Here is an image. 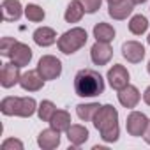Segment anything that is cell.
Masks as SVG:
<instances>
[{
    "label": "cell",
    "instance_id": "cell-1",
    "mask_svg": "<svg viewBox=\"0 0 150 150\" xmlns=\"http://www.w3.org/2000/svg\"><path fill=\"white\" fill-rule=\"evenodd\" d=\"M94 127L101 132V138L106 143L118 141L120 127H118V111L111 104H104L99 108V111L94 117Z\"/></svg>",
    "mask_w": 150,
    "mask_h": 150
},
{
    "label": "cell",
    "instance_id": "cell-2",
    "mask_svg": "<svg viewBox=\"0 0 150 150\" xmlns=\"http://www.w3.org/2000/svg\"><path fill=\"white\" fill-rule=\"evenodd\" d=\"M74 92L80 97H97L104 92V78L94 69H81L74 76Z\"/></svg>",
    "mask_w": 150,
    "mask_h": 150
},
{
    "label": "cell",
    "instance_id": "cell-3",
    "mask_svg": "<svg viewBox=\"0 0 150 150\" xmlns=\"http://www.w3.org/2000/svg\"><path fill=\"white\" fill-rule=\"evenodd\" d=\"M0 111L6 117H21L28 118L37 111V103L34 97H4L0 103Z\"/></svg>",
    "mask_w": 150,
    "mask_h": 150
},
{
    "label": "cell",
    "instance_id": "cell-4",
    "mask_svg": "<svg viewBox=\"0 0 150 150\" xmlns=\"http://www.w3.org/2000/svg\"><path fill=\"white\" fill-rule=\"evenodd\" d=\"M87 39H88V34L85 28L81 27H74L67 32H64L58 41H57V46L58 50L64 53V55H72L76 53L78 50H81L85 44H87Z\"/></svg>",
    "mask_w": 150,
    "mask_h": 150
},
{
    "label": "cell",
    "instance_id": "cell-5",
    "mask_svg": "<svg viewBox=\"0 0 150 150\" xmlns=\"http://www.w3.org/2000/svg\"><path fill=\"white\" fill-rule=\"evenodd\" d=\"M37 71L46 81L57 80L62 74V62L53 55H42L37 62Z\"/></svg>",
    "mask_w": 150,
    "mask_h": 150
},
{
    "label": "cell",
    "instance_id": "cell-6",
    "mask_svg": "<svg viewBox=\"0 0 150 150\" xmlns=\"http://www.w3.org/2000/svg\"><path fill=\"white\" fill-rule=\"evenodd\" d=\"M148 122L150 118L141 113V111H131L127 115V120H125V129L129 132V136H134V138H141L148 127Z\"/></svg>",
    "mask_w": 150,
    "mask_h": 150
},
{
    "label": "cell",
    "instance_id": "cell-7",
    "mask_svg": "<svg viewBox=\"0 0 150 150\" xmlns=\"http://www.w3.org/2000/svg\"><path fill=\"white\" fill-rule=\"evenodd\" d=\"M129 78H131L129 76V71L122 64H115L113 67H110V71L106 74V80H108L110 87L113 90H117V92L129 85Z\"/></svg>",
    "mask_w": 150,
    "mask_h": 150
},
{
    "label": "cell",
    "instance_id": "cell-8",
    "mask_svg": "<svg viewBox=\"0 0 150 150\" xmlns=\"http://www.w3.org/2000/svg\"><path fill=\"white\" fill-rule=\"evenodd\" d=\"M21 67H18L14 62H6L2 64V71H0V85L4 88H11L21 80Z\"/></svg>",
    "mask_w": 150,
    "mask_h": 150
},
{
    "label": "cell",
    "instance_id": "cell-9",
    "mask_svg": "<svg viewBox=\"0 0 150 150\" xmlns=\"http://www.w3.org/2000/svg\"><path fill=\"white\" fill-rule=\"evenodd\" d=\"M113 57V48L110 46V42H101L96 41V44L90 48V58L96 65H106Z\"/></svg>",
    "mask_w": 150,
    "mask_h": 150
},
{
    "label": "cell",
    "instance_id": "cell-10",
    "mask_svg": "<svg viewBox=\"0 0 150 150\" xmlns=\"http://www.w3.org/2000/svg\"><path fill=\"white\" fill-rule=\"evenodd\" d=\"M122 57L131 64H139L145 58V46L138 41H125L122 44Z\"/></svg>",
    "mask_w": 150,
    "mask_h": 150
},
{
    "label": "cell",
    "instance_id": "cell-11",
    "mask_svg": "<svg viewBox=\"0 0 150 150\" xmlns=\"http://www.w3.org/2000/svg\"><path fill=\"white\" fill-rule=\"evenodd\" d=\"M32 48L28 46V44H25V42H16L14 44V48H13V51L9 53V60L11 62H14L18 67H27L28 64H30V60H32Z\"/></svg>",
    "mask_w": 150,
    "mask_h": 150
},
{
    "label": "cell",
    "instance_id": "cell-12",
    "mask_svg": "<svg viewBox=\"0 0 150 150\" xmlns=\"http://www.w3.org/2000/svg\"><path fill=\"white\" fill-rule=\"evenodd\" d=\"M44 78L39 74V71H27L21 74V80H20V87L25 92H39L44 87Z\"/></svg>",
    "mask_w": 150,
    "mask_h": 150
},
{
    "label": "cell",
    "instance_id": "cell-13",
    "mask_svg": "<svg viewBox=\"0 0 150 150\" xmlns=\"http://www.w3.org/2000/svg\"><path fill=\"white\" fill-rule=\"evenodd\" d=\"M117 97H118V103H120L124 108L132 110V108L138 106V103H139V99H141V94H139V90H138L134 85L129 83L127 87H124L122 90H118Z\"/></svg>",
    "mask_w": 150,
    "mask_h": 150
},
{
    "label": "cell",
    "instance_id": "cell-14",
    "mask_svg": "<svg viewBox=\"0 0 150 150\" xmlns=\"http://www.w3.org/2000/svg\"><path fill=\"white\" fill-rule=\"evenodd\" d=\"M134 6H136L134 0H120V2H117V4H110L108 6V14L113 20L122 21V20H127V16L132 14Z\"/></svg>",
    "mask_w": 150,
    "mask_h": 150
},
{
    "label": "cell",
    "instance_id": "cell-15",
    "mask_svg": "<svg viewBox=\"0 0 150 150\" xmlns=\"http://www.w3.org/2000/svg\"><path fill=\"white\" fill-rule=\"evenodd\" d=\"M25 14V7L20 0H4L2 2V20L4 21H18Z\"/></svg>",
    "mask_w": 150,
    "mask_h": 150
},
{
    "label": "cell",
    "instance_id": "cell-16",
    "mask_svg": "<svg viewBox=\"0 0 150 150\" xmlns=\"http://www.w3.org/2000/svg\"><path fill=\"white\" fill-rule=\"evenodd\" d=\"M37 145L42 148V150H53L60 145V131L50 127V129H44L39 132L37 136Z\"/></svg>",
    "mask_w": 150,
    "mask_h": 150
},
{
    "label": "cell",
    "instance_id": "cell-17",
    "mask_svg": "<svg viewBox=\"0 0 150 150\" xmlns=\"http://www.w3.org/2000/svg\"><path fill=\"white\" fill-rule=\"evenodd\" d=\"M88 129L81 124H72L69 129H67V139L72 146H81L88 141Z\"/></svg>",
    "mask_w": 150,
    "mask_h": 150
},
{
    "label": "cell",
    "instance_id": "cell-18",
    "mask_svg": "<svg viewBox=\"0 0 150 150\" xmlns=\"http://www.w3.org/2000/svg\"><path fill=\"white\" fill-rule=\"evenodd\" d=\"M34 42L41 48H48L51 44H55L58 39H57V32L51 28V27H39L35 32H34Z\"/></svg>",
    "mask_w": 150,
    "mask_h": 150
},
{
    "label": "cell",
    "instance_id": "cell-19",
    "mask_svg": "<svg viewBox=\"0 0 150 150\" xmlns=\"http://www.w3.org/2000/svg\"><path fill=\"white\" fill-rule=\"evenodd\" d=\"M71 122H72V120H71V113H69V111H65V110H57L55 115L51 117V120H50L48 124H50V127H53V129H57V131H60V132H67V129L72 125Z\"/></svg>",
    "mask_w": 150,
    "mask_h": 150
},
{
    "label": "cell",
    "instance_id": "cell-20",
    "mask_svg": "<svg viewBox=\"0 0 150 150\" xmlns=\"http://www.w3.org/2000/svg\"><path fill=\"white\" fill-rule=\"evenodd\" d=\"M83 14H85L83 4L80 2V0H71L69 6H67V9H65L64 18H65L67 23H78V21L83 18Z\"/></svg>",
    "mask_w": 150,
    "mask_h": 150
},
{
    "label": "cell",
    "instance_id": "cell-21",
    "mask_svg": "<svg viewBox=\"0 0 150 150\" xmlns=\"http://www.w3.org/2000/svg\"><path fill=\"white\" fill-rule=\"evenodd\" d=\"M94 37L96 41H101V42H113L115 39V28L110 25V23H97L94 27Z\"/></svg>",
    "mask_w": 150,
    "mask_h": 150
},
{
    "label": "cell",
    "instance_id": "cell-22",
    "mask_svg": "<svg viewBox=\"0 0 150 150\" xmlns=\"http://www.w3.org/2000/svg\"><path fill=\"white\" fill-rule=\"evenodd\" d=\"M99 108H101V104H99V103L78 104V106H76V113H78L80 120H83V122H92V120H94V117H96V113L99 111Z\"/></svg>",
    "mask_w": 150,
    "mask_h": 150
},
{
    "label": "cell",
    "instance_id": "cell-23",
    "mask_svg": "<svg viewBox=\"0 0 150 150\" xmlns=\"http://www.w3.org/2000/svg\"><path fill=\"white\" fill-rule=\"evenodd\" d=\"M148 30V20L143 14H134L129 20V32L132 35H143Z\"/></svg>",
    "mask_w": 150,
    "mask_h": 150
},
{
    "label": "cell",
    "instance_id": "cell-24",
    "mask_svg": "<svg viewBox=\"0 0 150 150\" xmlns=\"http://www.w3.org/2000/svg\"><path fill=\"white\" fill-rule=\"evenodd\" d=\"M55 111H57V106L51 101H48V99L46 101H41L39 106H37V115H39V118L42 122H50L51 117L55 115Z\"/></svg>",
    "mask_w": 150,
    "mask_h": 150
},
{
    "label": "cell",
    "instance_id": "cell-25",
    "mask_svg": "<svg viewBox=\"0 0 150 150\" xmlns=\"http://www.w3.org/2000/svg\"><path fill=\"white\" fill-rule=\"evenodd\" d=\"M25 16H27V20L32 21V23H41V21L46 18V13H44L42 7H39V6H35V4H28V6L25 7Z\"/></svg>",
    "mask_w": 150,
    "mask_h": 150
},
{
    "label": "cell",
    "instance_id": "cell-26",
    "mask_svg": "<svg viewBox=\"0 0 150 150\" xmlns=\"http://www.w3.org/2000/svg\"><path fill=\"white\" fill-rule=\"evenodd\" d=\"M16 42L18 41L14 37H2V41H0V55H2V57H9V53L13 51Z\"/></svg>",
    "mask_w": 150,
    "mask_h": 150
},
{
    "label": "cell",
    "instance_id": "cell-27",
    "mask_svg": "<svg viewBox=\"0 0 150 150\" xmlns=\"http://www.w3.org/2000/svg\"><path fill=\"white\" fill-rule=\"evenodd\" d=\"M80 2L83 4V9L87 14H94L101 9V4H103V0H80Z\"/></svg>",
    "mask_w": 150,
    "mask_h": 150
},
{
    "label": "cell",
    "instance_id": "cell-28",
    "mask_svg": "<svg viewBox=\"0 0 150 150\" xmlns=\"http://www.w3.org/2000/svg\"><path fill=\"white\" fill-rule=\"evenodd\" d=\"M2 150H23V141L16 138H7L2 141Z\"/></svg>",
    "mask_w": 150,
    "mask_h": 150
},
{
    "label": "cell",
    "instance_id": "cell-29",
    "mask_svg": "<svg viewBox=\"0 0 150 150\" xmlns=\"http://www.w3.org/2000/svg\"><path fill=\"white\" fill-rule=\"evenodd\" d=\"M143 101H145L146 106H150V87L145 88V92H143Z\"/></svg>",
    "mask_w": 150,
    "mask_h": 150
},
{
    "label": "cell",
    "instance_id": "cell-30",
    "mask_svg": "<svg viewBox=\"0 0 150 150\" xmlns=\"http://www.w3.org/2000/svg\"><path fill=\"white\" fill-rule=\"evenodd\" d=\"M143 139H145V143L150 145V122H148V127H146V131H145V134H143Z\"/></svg>",
    "mask_w": 150,
    "mask_h": 150
},
{
    "label": "cell",
    "instance_id": "cell-31",
    "mask_svg": "<svg viewBox=\"0 0 150 150\" xmlns=\"http://www.w3.org/2000/svg\"><path fill=\"white\" fill-rule=\"evenodd\" d=\"M106 2H108V6H110V4H117V2H120V0H106Z\"/></svg>",
    "mask_w": 150,
    "mask_h": 150
},
{
    "label": "cell",
    "instance_id": "cell-32",
    "mask_svg": "<svg viewBox=\"0 0 150 150\" xmlns=\"http://www.w3.org/2000/svg\"><path fill=\"white\" fill-rule=\"evenodd\" d=\"M146 0H134V4H145Z\"/></svg>",
    "mask_w": 150,
    "mask_h": 150
},
{
    "label": "cell",
    "instance_id": "cell-33",
    "mask_svg": "<svg viewBox=\"0 0 150 150\" xmlns=\"http://www.w3.org/2000/svg\"><path fill=\"white\" fill-rule=\"evenodd\" d=\"M146 71H148V74H150V60H148V65H146Z\"/></svg>",
    "mask_w": 150,
    "mask_h": 150
},
{
    "label": "cell",
    "instance_id": "cell-34",
    "mask_svg": "<svg viewBox=\"0 0 150 150\" xmlns=\"http://www.w3.org/2000/svg\"><path fill=\"white\" fill-rule=\"evenodd\" d=\"M146 42H148V46H150V34H148V37H146Z\"/></svg>",
    "mask_w": 150,
    "mask_h": 150
}]
</instances>
